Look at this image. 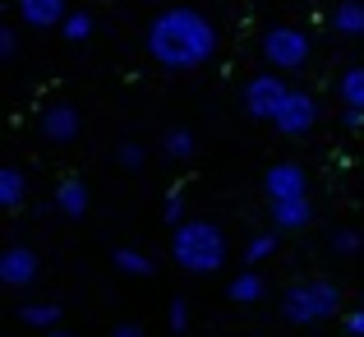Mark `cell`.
Returning a JSON list of instances; mask_svg holds the SVG:
<instances>
[{"label":"cell","mask_w":364,"mask_h":337,"mask_svg":"<svg viewBox=\"0 0 364 337\" xmlns=\"http://www.w3.org/2000/svg\"><path fill=\"white\" fill-rule=\"evenodd\" d=\"M116 162H120V167H124V171H143V162H148V152H143V148H139V143H134V139H129V143H120V152H116Z\"/></svg>","instance_id":"cell-24"},{"label":"cell","mask_w":364,"mask_h":337,"mask_svg":"<svg viewBox=\"0 0 364 337\" xmlns=\"http://www.w3.org/2000/svg\"><path fill=\"white\" fill-rule=\"evenodd\" d=\"M23 199H28V176L18 167H0V208H23Z\"/></svg>","instance_id":"cell-15"},{"label":"cell","mask_w":364,"mask_h":337,"mask_svg":"<svg viewBox=\"0 0 364 337\" xmlns=\"http://www.w3.org/2000/svg\"><path fill=\"white\" fill-rule=\"evenodd\" d=\"M37 273H42V259H37L33 245H9L5 254H0V282H5L9 291H23V286H33Z\"/></svg>","instance_id":"cell-8"},{"label":"cell","mask_w":364,"mask_h":337,"mask_svg":"<svg viewBox=\"0 0 364 337\" xmlns=\"http://www.w3.org/2000/svg\"><path fill=\"white\" fill-rule=\"evenodd\" d=\"M226 296H231L235 305H254V301H263V296H267V282L254 273V268H245V273L235 277L231 286H226Z\"/></svg>","instance_id":"cell-17"},{"label":"cell","mask_w":364,"mask_h":337,"mask_svg":"<svg viewBox=\"0 0 364 337\" xmlns=\"http://www.w3.org/2000/svg\"><path fill=\"white\" fill-rule=\"evenodd\" d=\"M14 51H18V33H14V28H0V56L9 61Z\"/></svg>","instance_id":"cell-26"},{"label":"cell","mask_w":364,"mask_h":337,"mask_svg":"<svg viewBox=\"0 0 364 337\" xmlns=\"http://www.w3.org/2000/svg\"><path fill=\"white\" fill-rule=\"evenodd\" d=\"M286 93H291V83H286L277 70L254 74V79L245 83V111L254 115V120H277V111H282Z\"/></svg>","instance_id":"cell-5"},{"label":"cell","mask_w":364,"mask_h":337,"mask_svg":"<svg viewBox=\"0 0 364 337\" xmlns=\"http://www.w3.org/2000/svg\"><path fill=\"white\" fill-rule=\"evenodd\" d=\"M92 28H97V24H92V14H88V9H74V14L60 24V37H65V42H88V37H92Z\"/></svg>","instance_id":"cell-21"},{"label":"cell","mask_w":364,"mask_h":337,"mask_svg":"<svg viewBox=\"0 0 364 337\" xmlns=\"http://www.w3.org/2000/svg\"><path fill=\"white\" fill-rule=\"evenodd\" d=\"M267 213H272L277 231H304L314 222V204H309V199H282V204H272Z\"/></svg>","instance_id":"cell-11"},{"label":"cell","mask_w":364,"mask_h":337,"mask_svg":"<svg viewBox=\"0 0 364 337\" xmlns=\"http://www.w3.org/2000/svg\"><path fill=\"white\" fill-rule=\"evenodd\" d=\"M55 208H60L65 217H70V222H79L83 213H88V185H83V180H60V185H55Z\"/></svg>","instance_id":"cell-13"},{"label":"cell","mask_w":364,"mask_h":337,"mask_svg":"<svg viewBox=\"0 0 364 337\" xmlns=\"http://www.w3.org/2000/svg\"><path fill=\"white\" fill-rule=\"evenodd\" d=\"M148 56L161 70H198L217 56V24L194 5H171L148 24Z\"/></svg>","instance_id":"cell-1"},{"label":"cell","mask_w":364,"mask_h":337,"mask_svg":"<svg viewBox=\"0 0 364 337\" xmlns=\"http://www.w3.org/2000/svg\"><path fill=\"white\" fill-rule=\"evenodd\" d=\"M341 125H346V130H360V125H364V111H341Z\"/></svg>","instance_id":"cell-29"},{"label":"cell","mask_w":364,"mask_h":337,"mask_svg":"<svg viewBox=\"0 0 364 337\" xmlns=\"http://www.w3.org/2000/svg\"><path fill=\"white\" fill-rule=\"evenodd\" d=\"M337 98L346 102L350 111H364V65H346L337 79Z\"/></svg>","instance_id":"cell-16"},{"label":"cell","mask_w":364,"mask_h":337,"mask_svg":"<svg viewBox=\"0 0 364 337\" xmlns=\"http://www.w3.org/2000/svg\"><path fill=\"white\" fill-rule=\"evenodd\" d=\"M272 125H277V134H286V139H304V134L318 125V98L304 93V88H291Z\"/></svg>","instance_id":"cell-6"},{"label":"cell","mask_w":364,"mask_h":337,"mask_svg":"<svg viewBox=\"0 0 364 337\" xmlns=\"http://www.w3.org/2000/svg\"><path fill=\"white\" fill-rule=\"evenodd\" d=\"M194 148H198V139H194V130H185V125H176V130L161 134V152H166L171 162H189Z\"/></svg>","instance_id":"cell-18"},{"label":"cell","mask_w":364,"mask_h":337,"mask_svg":"<svg viewBox=\"0 0 364 337\" xmlns=\"http://www.w3.org/2000/svg\"><path fill=\"white\" fill-rule=\"evenodd\" d=\"M328 245H332V254H337V259H355L360 249H364V236H360L355 227H337L328 236Z\"/></svg>","instance_id":"cell-19"},{"label":"cell","mask_w":364,"mask_h":337,"mask_svg":"<svg viewBox=\"0 0 364 337\" xmlns=\"http://www.w3.org/2000/svg\"><path fill=\"white\" fill-rule=\"evenodd\" d=\"M171 259H176L185 273H217V268L226 264V236H222V227L203 222V217L176 227V231H171Z\"/></svg>","instance_id":"cell-2"},{"label":"cell","mask_w":364,"mask_h":337,"mask_svg":"<svg viewBox=\"0 0 364 337\" xmlns=\"http://www.w3.org/2000/svg\"><path fill=\"white\" fill-rule=\"evenodd\" d=\"M18 19L37 33H46V28H60L70 9H65V0H18Z\"/></svg>","instance_id":"cell-10"},{"label":"cell","mask_w":364,"mask_h":337,"mask_svg":"<svg viewBox=\"0 0 364 337\" xmlns=\"http://www.w3.org/2000/svg\"><path fill=\"white\" fill-rule=\"evenodd\" d=\"M309 56H314V42H309V33H304V28H295V24H272V28L263 33V61L272 65L277 74L304 70V65H309Z\"/></svg>","instance_id":"cell-4"},{"label":"cell","mask_w":364,"mask_h":337,"mask_svg":"<svg viewBox=\"0 0 364 337\" xmlns=\"http://www.w3.org/2000/svg\"><path fill=\"white\" fill-rule=\"evenodd\" d=\"M272 254H277V236H272V231H263V236H254L245 245V259H249V264H263V259H272Z\"/></svg>","instance_id":"cell-22"},{"label":"cell","mask_w":364,"mask_h":337,"mask_svg":"<svg viewBox=\"0 0 364 337\" xmlns=\"http://www.w3.org/2000/svg\"><path fill=\"white\" fill-rule=\"evenodd\" d=\"M263 195H267V204L309 199V171H304L300 162H277V167H267V176H263Z\"/></svg>","instance_id":"cell-7"},{"label":"cell","mask_w":364,"mask_h":337,"mask_svg":"<svg viewBox=\"0 0 364 337\" xmlns=\"http://www.w3.org/2000/svg\"><path fill=\"white\" fill-rule=\"evenodd\" d=\"M116 268L124 277H152L157 273V259H152L148 249H139V245H120L116 249Z\"/></svg>","instance_id":"cell-14"},{"label":"cell","mask_w":364,"mask_h":337,"mask_svg":"<svg viewBox=\"0 0 364 337\" xmlns=\"http://www.w3.org/2000/svg\"><path fill=\"white\" fill-rule=\"evenodd\" d=\"M328 24H332V33H337V37H350V42L364 37V0H337Z\"/></svg>","instance_id":"cell-12"},{"label":"cell","mask_w":364,"mask_h":337,"mask_svg":"<svg viewBox=\"0 0 364 337\" xmlns=\"http://www.w3.org/2000/svg\"><path fill=\"white\" fill-rule=\"evenodd\" d=\"M161 217H166L171 231L185 227V195H180V190H171V195H166V204H161Z\"/></svg>","instance_id":"cell-23"},{"label":"cell","mask_w":364,"mask_h":337,"mask_svg":"<svg viewBox=\"0 0 364 337\" xmlns=\"http://www.w3.org/2000/svg\"><path fill=\"white\" fill-rule=\"evenodd\" d=\"M111 337H148V333H143L134 319H124V323H116V328H111Z\"/></svg>","instance_id":"cell-28"},{"label":"cell","mask_w":364,"mask_h":337,"mask_svg":"<svg viewBox=\"0 0 364 337\" xmlns=\"http://www.w3.org/2000/svg\"><path fill=\"white\" fill-rule=\"evenodd\" d=\"M79 130H83V115H79L74 102H51V107L42 111V134L51 143H74Z\"/></svg>","instance_id":"cell-9"},{"label":"cell","mask_w":364,"mask_h":337,"mask_svg":"<svg viewBox=\"0 0 364 337\" xmlns=\"http://www.w3.org/2000/svg\"><path fill=\"white\" fill-rule=\"evenodd\" d=\"M46 337H74V333H65V328H51V333H46Z\"/></svg>","instance_id":"cell-30"},{"label":"cell","mask_w":364,"mask_h":337,"mask_svg":"<svg viewBox=\"0 0 364 337\" xmlns=\"http://www.w3.org/2000/svg\"><path fill=\"white\" fill-rule=\"evenodd\" d=\"M171 333H185L189 328V305H185V296H176V301H171Z\"/></svg>","instance_id":"cell-25"},{"label":"cell","mask_w":364,"mask_h":337,"mask_svg":"<svg viewBox=\"0 0 364 337\" xmlns=\"http://www.w3.org/2000/svg\"><path fill=\"white\" fill-rule=\"evenodd\" d=\"M18 319H23L28 328H46V333H51L55 323H60V305H23Z\"/></svg>","instance_id":"cell-20"},{"label":"cell","mask_w":364,"mask_h":337,"mask_svg":"<svg viewBox=\"0 0 364 337\" xmlns=\"http://www.w3.org/2000/svg\"><path fill=\"white\" fill-rule=\"evenodd\" d=\"M341 323H346V333H350V337H364V305H360V310H350Z\"/></svg>","instance_id":"cell-27"},{"label":"cell","mask_w":364,"mask_h":337,"mask_svg":"<svg viewBox=\"0 0 364 337\" xmlns=\"http://www.w3.org/2000/svg\"><path fill=\"white\" fill-rule=\"evenodd\" d=\"M337 310H341V286L332 277H304V282H291L282 291V319L300 323V328L332 319Z\"/></svg>","instance_id":"cell-3"}]
</instances>
